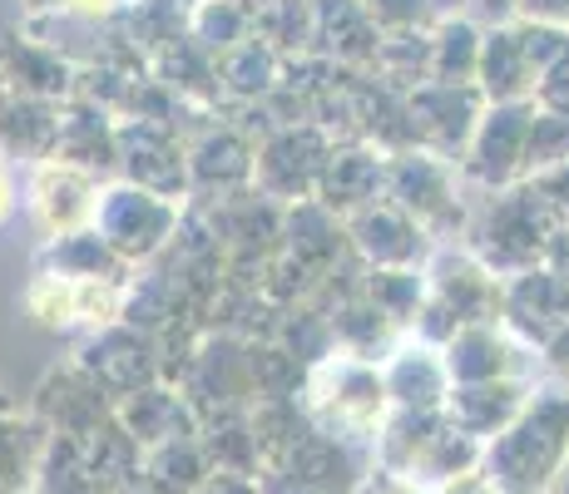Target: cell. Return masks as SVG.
<instances>
[{
    "label": "cell",
    "mask_w": 569,
    "mask_h": 494,
    "mask_svg": "<svg viewBox=\"0 0 569 494\" xmlns=\"http://www.w3.org/2000/svg\"><path fill=\"white\" fill-rule=\"evenodd\" d=\"M535 183H540V193L550 198L555 208H560V218L569 223V163H560V169H550V173H540Z\"/></svg>",
    "instance_id": "f907efd6"
},
{
    "label": "cell",
    "mask_w": 569,
    "mask_h": 494,
    "mask_svg": "<svg viewBox=\"0 0 569 494\" xmlns=\"http://www.w3.org/2000/svg\"><path fill=\"white\" fill-rule=\"evenodd\" d=\"M36 490L40 494H109L104 480L94 475L84 445L70 441V435H50V450H46V460H40Z\"/></svg>",
    "instance_id": "8d00e7d4"
},
{
    "label": "cell",
    "mask_w": 569,
    "mask_h": 494,
    "mask_svg": "<svg viewBox=\"0 0 569 494\" xmlns=\"http://www.w3.org/2000/svg\"><path fill=\"white\" fill-rule=\"evenodd\" d=\"M36 268L60 272V278H129V272H134L94 233V223L74 228V233H60V238H46V248L36 252Z\"/></svg>",
    "instance_id": "d6a6232c"
},
{
    "label": "cell",
    "mask_w": 569,
    "mask_h": 494,
    "mask_svg": "<svg viewBox=\"0 0 569 494\" xmlns=\"http://www.w3.org/2000/svg\"><path fill=\"white\" fill-rule=\"evenodd\" d=\"M302 411L312 415L317 431L337 435V441H347V445L371 450L377 445V431L391 415L381 366L377 361H362V356H347V351H327L317 366H308Z\"/></svg>",
    "instance_id": "3957f363"
},
{
    "label": "cell",
    "mask_w": 569,
    "mask_h": 494,
    "mask_svg": "<svg viewBox=\"0 0 569 494\" xmlns=\"http://www.w3.org/2000/svg\"><path fill=\"white\" fill-rule=\"evenodd\" d=\"M490 99L480 94V84H446V80H426L407 94V114H411V139L416 149H431L441 159H456L476 134L480 114Z\"/></svg>",
    "instance_id": "7c38bea8"
},
{
    "label": "cell",
    "mask_w": 569,
    "mask_h": 494,
    "mask_svg": "<svg viewBox=\"0 0 569 494\" xmlns=\"http://www.w3.org/2000/svg\"><path fill=\"white\" fill-rule=\"evenodd\" d=\"M371 74L401 94H411L416 84H426L431 80V30H381Z\"/></svg>",
    "instance_id": "e575fe53"
},
{
    "label": "cell",
    "mask_w": 569,
    "mask_h": 494,
    "mask_svg": "<svg viewBox=\"0 0 569 494\" xmlns=\"http://www.w3.org/2000/svg\"><path fill=\"white\" fill-rule=\"evenodd\" d=\"M179 223H183V203L139 189V183H129V179H109L100 193V208H94V233H100L129 268L159 258V252L173 243Z\"/></svg>",
    "instance_id": "8992f818"
},
{
    "label": "cell",
    "mask_w": 569,
    "mask_h": 494,
    "mask_svg": "<svg viewBox=\"0 0 569 494\" xmlns=\"http://www.w3.org/2000/svg\"><path fill=\"white\" fill-rule=\"evenodd\" d=\"M218 84H223V104H262L282 84V54L262 36L238 40L233 50L218 54Z\"/></svg>",
    "instance_id": "1f68e13d"
},
{
    "label": "cell",
    "mask_w": 569,
    "mask_h": 494,
    "mask_svg": "<svg viewBox=\"0 0 569 494\" xmlns=\"http://www.w3.org/2000/svg\"><path fill=\"white\" fill-rule=\"evenodd\" d=\"M377 46H381V26L367 16L362 0H312V54L371 70Z\"/></svg>",
    "instance_id": "d4e9b609"
},
{
    "label": "cell",
    "mask_w": 569,
    "mask_h": 494,
    "mask_svg": "<svg viewBox=\"0 0 569 494\" xmlns=\"http://www.w3.org/2000/svg\"><path fill=\"white\" fill-rule=\"evenodd\" d=\"M362 296H371L401 332H411L416 312L426 302V278H421V268H367Z\"/></svg>",
    "instance_id": "74e56055"
},
{
    "label": "cell",
    "mask_w": 569,
    "mask_h": 494,
    "mask_svg": "<svg viewBox=\"0 0 569 494\" xmlns=\"http://www.w3.org/2000/svg\"><path fill=\"white\" fill-rule=\"evenodd\" d=\"M530 119L535 99H506V104H486L476 134L461 153V179L480 193L525 183V144H530Z\"/></svg>",
    "instance_id": "9c48e42d"
},
{
    "label": "cell",
    "mask_w": 569,
    "mask_h": 494,
    "mask_svg": "<svg viewBox=\"0 0 569 494\" xmlns=\"http://www.w3.org/2000/svg\"><path fill=\"white\" fill-rule=\"evenodd\" d=\"M129 6H134V0H26V16H36V10H64V16L104 20V26H114Z\"/></svg>",
    "instance_id": "7bdbcfd3"
},
{
    "label": "cell",
    "mask_w": 569,
    "mask_h": 494,
    "mask_svg": "<svg viewBox=\"0 0 569 494\" xmlns=\"http://www.w3.org/2000/svg\"><path fill=\"white\" fill-rule=\"evenodd\" d=\"M74 361L114 395V405L124 395L163 381V342L154 332H139L129 322H109L100 332H90L80 342V351H74Z\"/></svg>",
    "instance_id": "30bf717a"
},
{
    "label": "cell",
    "mask_w": 569,
    "mask_h": 494,
    "mask_svg": "<svg viewBox=\"0 0 569 494\" xmlns=\"http://www.w3.org/2000/svg\"><path fill=\"white\" fill-rule=\"evenodd\" d=\"M60 139V104L0 84V159L10 163H46Z\"/></svg>",
    "instance_id": "484cf974"
},
{
    "label": "cell",
    "mask_w": 569,
    "mask_h": 494,
    "mask_svg": "<svg viewBox=\"0 0 569 494\" xmlns=\"http://www.w3.org/2000/svg\"><path fill=\"white\" fill-rule=\"evenodd\" d=\"M129 278H60V272H30L26 312L50 332H100L124 312Z\"/></svg>",
    "instance_id": "ba28073f"
},
{
    "label": "cell",
    "mask_w": 569,
    "mask_h": 494,
    "mask_svg": "<svg viewBox=\"0 0 569 494\" xmlns=\"http://www.w3.org/2000/svg\"><path fill=\"white\" fill-rule=\"evenodd\" d=\"M50 159L80 163V169L100 173V179H119V114L104 104L74 94L60 104V139H54Z\"/></svg>",
    "instance_id": "44dd1931"
},
{
    "label": "cell",
    "mask_w": 569,
    "mask_h": 494,
    "mask_svg": "<svg viewBox=\"0 0 569 494\" xmlns=\"http://www.w3.org/2000/svg\"><path fill=\"white\" fill-rule=\"evenodd\" d=\"M149 74L163 80L179 99L203 109H223V84H218V54L203 50L193 36H179L149 60Z\"/></svg>",
    "instance_id": "f1b7e54d"
},
{
    "label": "cell",
    "mask_w": 569,
    "mask_h": 494,
    "mask_svg": "<svg viewBox=\"0 0 569 494\" xmlns=\"http://www.w3.org/2000/svg\"><path fill=\"white\" fill-rule=\"evenodd\" d=\"M540 356H545V376H555V381H565L569 386V326L540 351Z\"/></svg>",
    "instance_id": "816d5d0a"
},
{
    "label": "cell",
    "mask_w": 569,
    "mask_h": 494,
    "mask_svg": "<svg viewBox=\"0 0 569 494\" xmlns=\"http://www.w3.org/2000/svg\"><path fill=\"white\" fill-rule=\"evenodd\" d=\"M470 20H480V26H506V20H516L520 0H466Z\"/></svg>",
    "instance_id": "681fc988"
},
{
    "label": "cell",
    "mask_w": 569,
    "mask_h": 494,
    "mask_svg": "<svg viewBox=\"0 0 569 494\" xmlns=\"http://www.w3.org/2000/svg\"><path fill=\"white\" fill-rule=\"evenodd\" d=\"M476 84L490 104H506V99H535V70L530 54L520 46L516 20L506 26H486V40H480V70Z\"/></svg>",
    "instance_id": "83f0119b"
},
{
    "label": "cell",
    "mask_w": 569,
    "mask_h": 494,
    "mask_svg": "<svg viewBox=\"0 0 569 494\" xmlns=\"http://www.w3.org/2000/svg\"><path fill=\"white\" fill-rule=\"evenodd\" d=\"M565 460H569V386L545 376L516 421L496 441H486L480 465L506 494H545Z\"/></svg>",
    "instance_id": "6da1fadb"
},
{
    "label": "cell",
    "mask_w": 569,
    "mask_h": 494,
    "mask_svg": "<svg viewBox=\"0 0 569 494\" xmlns=\"http://www.w3.org/2000/svg\"><path fill=\"white\" fill-rule=\"evenodd\" d=\"M46 450H50V425L36 411L6 405L0 411V494H26L36 485Z\"/></svg>",
    "instance_id": "f546056e"
},
{
    "label": "cell",
    "mask_w": 569,
    "mask_h": 494,
    "mask_svg": "<svg viewBox=\"0 0 569 494\" xmlns=\"http://www.w3.org/2000/svg\"><path fill=\"white\" fill-rule=\"evenodd\" d=\"M560 208L540 193V183L525 179L510 189H496L476 203L466 228V248L486 262L496 278H516V272L545 262L555 228H560Z\"/></svg>",
    "instance_id": "7a4b0ae2"
},
{
    "label": "cell",
    "mask_w": 569,
    "mask_h": 494,
    "mask_svg": "<svg viewBox=\"0 0 569 494\" xmlns=\"http://www.w3.org/2000/svg\"><path fill=\"white\" fill-rule=\"evenodd\" d=\"M208 475H213V460L199 435L144 450V465H139V485H149L154 494H193Z\"/></svg>",
    "instance_id": "836d02e7"
},
{
    "label": "cell",
    "mask_w": 569,
    "mask_h": 494,
    "mask_svg": "<svg viewBox=\"0 0 569 494\" xmlns=\"http://www.w3.org/2000/svg\"><path fill=\"white\" fill-rule=\"evenodd\" d=\"M480 40H486V26H480V20H470V16H456V20L431 26V80L476 84Z\"/></svg>",
    "instance_id": "d590c367"
},
{
    "label": "cell",
    "mask_w": 569,
    "mask_h": 494,
    "mask_svg": "<svg viewBox=\"0 0 569 494\" xmlns=\"http://www.w3.org/2000/svg\"><path fill=\"white\" fill-rule=\"evenodd\" d=\"M0 84L64 104V99H74L80 70H74L64 54H54L50 46L30 40L26 30H10V36H0Z\"/></svg>",
    "instance_id": "603a6c76"
},
{
    "label": "cell",
    "mask_w": 569,
    "mask_h": 494,
    "mask_svg": "<svg viewBox=\"0 0 569 494\" xmlns=\"http://www.w3.org/2000/svg\"><path fill=\"white\" fill-rule=\"evenodd\" d=\"M357 494H436V490L421 485V480L397 475V470H387V465H371L362 475V485H357Z\"/></svg>",
    "instance_id": "ee69618b"
},
{
    "label": "cell",
    "mask_w": 569,
    "mask_h": 494,
    "mask_svg": "<svg viewBox=\"0 0 569 494\" xmlns=\"http://www.w3.org/2000/svg\"><path fill=\"white\" fill-rule=\"evenodd\" d=\"M535 104H550V109H569V54L560 64H550V70L535 80Z\"/></svg>",
    "instance_id": "f6af8a7d"
},
{
    "label": "cell",
    "mask_w": 569,
    "mask_h": 494,
    "mask_svg": "<svg viewBox=\"0 0 569 494\" xmlns=\"http://www.w3.org/2000/svg\"><path fill=\"white\" fill-rule=\"evenodd\" d=\"M327 322H332V342L337 351H347V356H362V361H387V351L401 342V326L391 322L387 312H381L371 296H347V302H337V306H327Z\"/></svg>",
    "instance_id": "4dcf8cb0"
},
{
    "label": "cell",
    "mask_w": 569,
    "mask_h": 494,
    "mask_svg": "<svg viewBox=\"0 0 569 494\" xmlns=\"http://www.w3.org/2000/svg\"><path fill=\"white\" fill-rule=\"evenodd\" d=\"M20 208V193H16V169H10V159H0V228L16 218Z\"/></svg>",
    "instance_id": "f5cc1de1"
},
{
    "label": "cell",
    "mask_w": 569,
    "mask_h": 494,
    "mask_svg": "<svg viewBox=\"0 0 569 494\" xmlns=\"http://www.w3.org/2000/svg\"><path fill=\"white\" fill-rule=\"evenodd\" d=\"M6 405H16V401H10V395H6V386H0V411H6Z\"/></svg>",
    "instance_id": "9f6ffc18"
},
{
    "label": "cell",
    "mask_w": 569,
    "mask_h": 494,
    "mask_svg": "<svg viewBox=\"0 0 569 494\" xmlns=\"http://www.w3.org/2000/svg\"><path fill=\"white\" fill-rule=\"evenodd\" d=\"M362 6L381 30H431L436 26V0H362Z\"/></svg>",
    "instance_id": "b9f144b4"
},
{
    "label": "cell",
    "mask_w": 569,
    "mask_h": 494,
    "mask_svg": "<svg viewBox=\"0 0 569 494\" xmlns=\"http://www.w3.org/2000/svg\"><path fill=\"white\" fill-rule=\"evenodd\" d=\"M540 381L506 376V381H470V386H451V395H446V415H451L456 431H466L470 441L486 445L525 411V401H530V391L540 386Z\"/></svg>",
    "instance_id": "7402d4cb"
},
{
    "label": "cell",
    "mask_w": 569,
    "mask_h": 494,
    "mask_svg": "<svg viewBox=\"0 0 569 494\" xmlns=\"http://www.w3.org/2000/svg\"><path fill=\"white\" fill-rule=\"evenodd\" d=\"M253 36H262L282 60L312 54V0H268L253 10Z\"/></svg>",
    "instance_id": "f35d334b"
},
{
    "label": "cell",
    "mask_w": 569,
    "mask_h": 494,
    "mask_svg": "<svg viewBox=\"0 0 569 494\" xmlns=\"http://www.w3.org/2000/svg\"><path fill=\"white\" fill-rule=\"evenodd\" d=\"M500 322L525 346L545 351L569 326V278L545 262L516 272V278H500Z\"/></svg>",
    "instance_id": "5bb4252c"
},
{
    "label": "cell",
    "mask_w": 569,
    "mask_h": 494,
    "mask_svg": "<svg viewBox=\"0 0 569 494\" xmlns=\"http://www.w3.org/2000/svg\"><path fill=\"white\" fill-rule=\"evenodd\" d=\"M441 351H446V366H451L456 386H470V381H506V376H525V381L545 376V356L535 346H525L506 322L461 326Z\"/></svg>",
    "instance_id": "4fadbf2b"
},
{
    "label": "cell",
    "mask_w": 569,
    "mask_h": 494,
    "mask_svg": "<svg viewBox=\"0 0 569 494\" xmlns=\"http://www.w3.org/2000/svg\"><path fill=\"white\" fill-rule=\"evenodd\" d=\"M337 149V134L322 124H278L268 139L258 144V163H253V189L272 203H302L317 198L322 169Z\"/></svg>",
    "instance_id": "52a82bcc"
},
{
    "label": "cell",
    "mask_w": 569,
    "mask_h": 494,
    "mask_svg": "<svg viewBox=\"0 0 569 494\" xmlns=\"http://www.w3.org/2000/svg\"><path fill=\"white\" fill-rule=\"evenodd\" d=\"M381 381H387L391 411H446V395L456 386L451 366H446V351L416 332H407L387 351Z\"/></svg>",
    "instance_id": "d6986e66"
},
{
    "label": "cell",
    "mask_w": 569,
    "mask_h": 494,
    "mask_svg": "<svg viewBox=\"0 0 569 494\" xmlns=\"http://www.w3.org/2000/svg\"><path fill=\"white\" fill-rule=\"evenodd\" d=\"M282 252H292L302 268L327 278V272L352 252V243H347V218H337L332 208L317 203V198L288 203L282 208Z\"/></svg>",
    "instance_id": "4316f807"
},
{
    "label": "cell",
    "mask_w": 569,
    "mask_h": 494,
    "mask_svg": "<svg viewBox=\"0 0 569 494\" xmlns=\"http://www.w3.org/2000/svg\"><path fill=\"white\" fill-rule=\"evenodd\" d=\"M193 494H262V485L253 475H228V470H213Z\"/></svg>",
    "instance_id": "c3c4849f"
},
{
    "label": "cell",
    "mask_w": 569,
    "mask_h": 494,
    "mask_svg": "<svg viewBox=\"0 0 569 494\" xmlns=\"http://www.w3.org/2000/svg\"><path fill=\"white\" fill-rule=\"evenodd\" d=\"M119 425L134 435L139 450H154V445H169V441H183V435H199V411L189 405L173 381H154V386L124 395L114 405Z\"/></svg>",
    "instance_id": "cb8c5ba5"
},
{
    "label": "cell",
    "mask_w": 569,
    "mask_h": 494,
    "mask_svg": "<svg viewBox=\"0 0 569 494\" xmlns=\"http://www.w3.org/2000/svg\"><path fill=\"white\" fill-rule=\"evenodd\" d=\"M466 193H476V189L461 179V163L456 159H441L431 149L391 153L387 198L431 233V243H466L470 213H476V203Z\"/></svg>",
    "instance_id": "5b68a950"
},
{
    "label": "cell",
    "mask_w": 569,
    "mask_h": 494,
    "mask_svg": "<svg viewBox=\"0 0 569 494\" xmlns=\"http://www.w3.org/2000/svg\"><path fill=\"white\" fill-rule=\"evenodd\" d=\"M516 20H535V26H565L569 30V0H520Z\"/></svg>",
    "instance_id": "7dc6e473"
},
{
    "label": "cell",
    "mask_w": 569,
    "mask_h": 494,
    "mask_svg": "<svg viewBox=\"0 0 569 494\" xmlns=\"http://www.w3.org/2000/svg\"><path fill=\"white\" fill-rule=\"evenodd\" d=\"M30 411L50 425V435H70V441H90L100 425L114 421V395H109L80 361H64V366L46 371L36 391V405Z\"/></svg>",
    "instance_id": "2e32d148"
},
{
    "label": "cell",
    "mask_w": 569,
    "mask_h": 494,
    "mask_svg": "<svg viewBox=\"0 0 569 494\" xmlns=\"http://www.w3.org/2000/svg\"><path fill=\"white\" fill-rule=\"evenodd\" d=\"M421 278H426V302L411 326L416 336L446 346L461 326L500 322V278L466 243H436Z\"/></svg>",
    "instance_id": "277c9868"
},
{
    "label": "cell",
    "mask_w": 569,
    "mask_h": 494,
    "mask_svg": "<svg viewBox=\"0 0 569 494\" xmlns=\"http://www.w3.org/2000/svg\"><path fill=\"white\" fill-rule=\"evenodd\" d=\"M114 494H154V490H149V485H139V480H134V485H119Z\"/></svg>",
    "instance_id": "11a10c76"
},
{
    "label": "cell",
    "mask_w": 569,
    "mask_h": 494,
    "mask_svg": "<svg viewBox=\"0 0 569 494\" xmlns=\"http://www.w3.org/2000/svg\"><path fill=\"white\" fill-rule=\"evenodd\" d=\"M189 36L199 40L203 50L223 54V50H233L238 40L253 36V10H248L243 0H199V6L189 10Z\"/></svg>",
    "instance_id": "ab89813d"
},
{
    "label": "cell",
    "mask_w": 569,
    "mask_h": 494,
    "mask_svg": "<svg viewBox=\"0 0 569 494\" xmlns=\"http://www.w3.org/2000/svg\"><path fill=\"white\" fill-rule=\"evenodd\" d=\"M560 163H569V109L535 104L530 144H525V179H540Z\"/></svg>",
    "instance_id": "60d3db41"
},
{
    "label": "cell",
    "mask_w": 569,
    "mask_h": 494,
    "mask_svg": "<svg viewBox=\"0 0 569 494\" xmlns=\"http://www.w3.org/2000/svg\"><path fill=\"white\" fill-rule=\"evenodd\" d=\"M436 494H506V490H500L496 480L486 475V465H476V470H461V475L441 480V485H436Z\"/></svg>",
    "instance_id": "bcb514c9"
},
{
    "label": "cell",
    "mask_w": 569,
    "mask_h": 494,
    "mask_svg": "<svg viewBox=\"0 0 569 494\" xmlns=\"http://www.w3.org/2000/svg\"><path fill=\"white\" fill-rule=\"evenodd\" d=\"M104 183L109 179L80 169V163H64V159L36 163L30 169V213H36L40 233L60 238V233H74V228H90Z\"/></svg>",
    "instance_id": "e0dca14e"
},
{
    "label": "cell",
    "mask_w": 569,
    "mask_h": 494,
    "mask_svg": "<svg viewBox=\"0 0 569 494\" xmlns=\"http://www.w3.org/2000/svg\"><path fill=\"white\" fill-rule=\"evenodd\" d=\"M26 494H40V490H36V485H30V490H26Z\"/></svg>",
    "instance_id": "6f0895ef"
},
{
    "label": "cell",
    "mask_w": 569,
    "mask_h": 494,
    "mask_svg": "<svg viewBox=\"0 0 569 494\" xmlns=\"http://www.w3.org/2000/svg\"><path fill=\"white\" fill-rule=\"evenodd\" d=\"M119 179L189 203V139L154 119H119Z\"/></svg>",
    "instance_id": "8fae6325"
},
{
    "label": "cell",
    "mask_w": 569,
    "mask_h": 494,
    "mask_svg": "<svg viewBox=\"0 0 569 494\" xmlns=\"http://www.w3.org/2000/svg\"><path fill=\"white\" fill-rule=\"evenodd\" d=\"M253 163H258V139H248L238 124L223 114L208 129L189 139V203H213V198H233L253 189Z\"/></svg>",
    "instance_id": "9a60e30c"
},
{
    "label": "cell",
    "mask_w": 569,
    "mask_h": 494,
    "mask_svg": "<svg viewBox=\"0 0 569 494\" xmlns=\"http://www.w3.org/2000/svg\"><path fill=\"white\" fill-rule=\"evenodd\" d=\"M347 243L367 268H426V258L436 252L431 233L411 213H401L391 198L347 218Z\"/></svg>",
    "instance_id": "ac0fdd59"
},
{
    "label": "cell",
    "mask_w": 569,
    "mask_h": 494,
    "mask_svg": "<svg viewBox=\"0 0 569 494\" xmlns=\"http://www.w3.org/2000/svg\"><path fill=\"white\" fill-rule=\"evenodd\" d=\"M545 494H569V460H565V465H560V475H555V480H550V490H545Z\"/></svg>",
    "instance_id": "db71d44e"
},
{
    "label": "cell",
    "mask_w": 569,
    "mask_h": 494,
    "mask_svg": "<svg viewBox=\"0 0 569 494\" xmlns=\"http://www.w3.org/2000/svg\"><path fill=\"white\" fill-rule=\"evenodd\" d=\"M387 169L391 153L377 149L371 139H337L332 159L322 169V183H317V203H327L337 218L362 213V208L387 198Z\"/></svg>",
    "instance_id": "ffe728a7"
}]
</instances>
